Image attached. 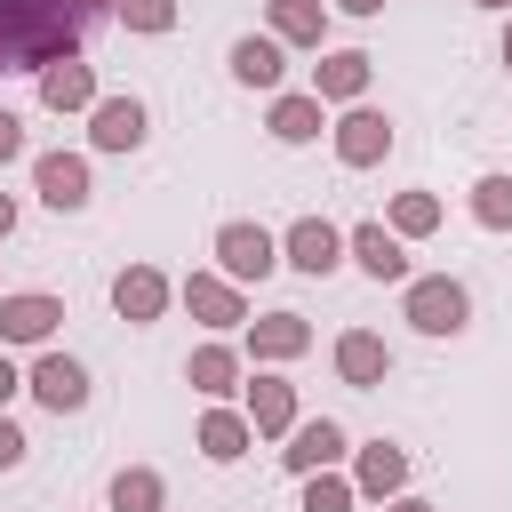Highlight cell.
Instances as JSON below:
<instances>
[{
    "instance_id": "6da1fadb",
    "label": "cell",
    "mask_w": 512,
    "mask_h": 512,
    "mask_svg": "<svg viewBox=\"0 0 512 512\" xmlns=\"http://www.w3.org/2000/svg\"><path fill=\"white\" fill-rule=\"evenodd\" d=\"M96 8L104 0H0V72H16V64L40 72V64L72 56Z\"/></svg>"
},
{
    "instance_id": "7a4b0ae2",
    "label": "cell",
    "mask_w": 512,
    "mask_h": 512,
    "mask_svg": "<svg viewBox=\"0 0 512 512\" xmlns=\"http://www.w3.org/2000/svg\"><path fill=\"white\" fill-rule=\"evenodd\" d=\"M464 312H472V296H464V280H408V320L424 328V336H456L464 328Z\"/></svg>"
},
{
    "instance_id": "3957f363",
    "label": "cell",
    "mask_w": 512,
    "mask_h": 512,
    "mask_svg": "<svg viewBox=\"0 0 512 512\" xmlns=\"http://www.w3.org/2000/svg\"><path fill=\"white\" fill-rule=\"evenodd\" d=\"M328 136H336V160H344V168H376V160L392 152V120H384L376 104H352Z\"/></svg>"
},
{
    "instance_id": "277c9868",
    "label": "cell",
    "mask_w": 512,
    "mask_h": 512,
    "mask_svg": "<svg viewBox=\"0 0 512 512\" xmlns=\"http://www.w3.org/2000/svg\"><path fill=\"white\" fill-rule=\"evenodd\" d=\"M216 264H224V280H264L280 264V240L264 224H224L216 232Z\"/></svg>"
},
{
    "instance_id": "5b68a950",
    "label": "cell",
    "mask_w": 512,
    "mask_h": 512,
    "mask_svg": "<svg viewBox=\"0 0 512 512\" xmlns=\"http://www.w3.org/2000/svg\"><path fill=\"white\" fill-rule=\"evenodd\" d=\"M280 256H288L296 272H312V280H328V272L344 264V232H336L328 216H304V224H288V240H280Z\"/></svg>"
},
{
    "instance_id": "8992f818",
    "label": "cell",
    "mask_w": 512,
    "mask_h": 512,
    "mask_svg": "<svg viewBox=\"0 0 512 512\" xmlns=\"http://www.w3.org/2000/svg\"><path fill=\"white\" fill-rule=\"evenodd\" d=\"M88 144L96 152H136L144 144V104L136 96H96L88 104Z\"/></svg>"
},
{
    "instance_id": "52a82bcc",
    "label": "cell",
    "mask_w": 512,
    "mask_h": 512,
    "mask_svg": "<svg viewBox=\"0 0 512 512\" xmlns=\"http://www.w3.org/2000/svg\"><path fill=\"white\" fill-rule=\"evenodd\" d=\"M32 184H40V200H48L56 216L88 208V160H80V152H40V160H32Z\"/></svg>"
},
{
    "instance_id": "ba28073f",
    "label": "cell",
    "mask_w": 512,
    "mask_h": 512,
    "mask_svg": "<svg viewBox=\"0 0 512 512\" xmlns=\"http://www.w3.org/2000/svg\"><path fill=\"white\" fill-rule=\"evenodd\" d=\"M32 400L56 408V416H72V408L88 400V368H80L72 352H40V360H32Z\"/></svg>"
},
{
    "instance_id": "9c48e42d",
    "label": "cell",
    "mask_w": 512,
    "mask_h": 512,
    "mask_svg": "<svg viewBox=\"0 0 512 512\" xmlns=\"http://www.w3.org/2000/svg\"><path fill=\"white\" fill-rule=\"evenodd\" d=\"M184 304H192V320H208V328H240V320H248L240 280H224V272H192V280H184Z\"/></svg>"
},
{
    "instance_id": "30bf717a",
    "label": "cell",
    "mask_w": 512,
    "mask_h": 512,
    "mask_svg": "<svg viewBox=\"0 0 512 512\" xmlns=\"http://www.w3.org/2000/svg\"><path fill=\"white\" fill-rule=\"evenodd\" d=\"M64 320L56 296H0V344H48Z\"/></svg>"
},
{
    "instance_id": "8fae6325",
    "label": "cell",
    "mask_w": 512,
    "mask_h": 512,
    "mask_svg": "<svg viewBox=\"0 0 512 512\" xmlns=\"http://www.w3.org/2000/svg\"><path fill=\"white\" fill-rule=\"evenodd\" d=\"M368 72H376V56H360V48H336V56H320V72H312V96H320V104H360Z\"/></svg>"
},
{
    "instance_id": "7c38bea8",
    "label": "cell",
    "mask_w": 512,
    "mask_h": 512,
    "mask_svg": "<svg viewBox=\"0 0 512 512\" xmlns=\"http://www.w3.org/2000/svg\"><path fill=\"white\" fill-rule=\"evenodd\" d=\"M40 104H48V112H88V104H96V72H88L80 56L40 64Z\"/></svg>"
},
{
    "instance_id": "4fadbf2b",
    "label": "cell",
    "mask_w": 512,
    "mask_h": 512,
    "mask_svg": "<svg viewBox=\"0 0 512 512\" xmlns=\"http://www.w3.org/2000/svg\"><path fill=\"white\" fill-rule=\"evenodd\" d=\"M112 304H120V320H160L168 312V272H152V264H128L120 280H112Z\"/></svg>"
},
{
    "instance_id": "5bb4252c",
    "label": "cell",
    "mask_w": 512,
    "mask_h": 512,
    "mask_svg": "<svg viewBox=\"0 0 512 512\" xmlns=\"http://www.w3.org/2000/svg\"><path fill=\"white\" fill-rule=\"evenodd\" d=\"M344 248L360 256V272H368V280H408V248H400V232H392V224H360Z\"/></svg>"
},
{
    "instance_id": "9a60e30c",
    "label": "cell",
    "mask_w": 512,
    "mask_h": 512,
    "mask_svg": "<svg viewBox=\"0 0 512 512\" xmlns=\"http://www.w3.org/2000/svg\"><path fill=\"white\" fill-rule=\"evenodd\" d=\"M248 432H296V384L288 376H256L248 384Z\"/></svg>"
},
{
    "instance_id": "2e32d148",
    "label": "cell",
    "mask_w": 512,
    "mask_h": 512,
    "mask_svg": "<svg viewBox=\"0 0 512 512\" xmlns=\"http://www.w3.org/2000/svg\"><path fill=\"white\" fill-rule=\"evenodd\" d=\"M280 456H288V472L304 480V472H320V464H336V456H344V424L312 416V424H296V432H288V448H280Z\"/></svg>"
},
{
    "instance_id": "e0dca14e",
    "label": "cell",
    "mask_w": 512,
    "mask_h": 512,
    "mask_svg": "<svg viewBox=\"0 0 512 512\" xmlns=\"http://www.w3.org/2000/svg\"><path fill=\"white\" fill-rule=\"evenodd\" d=\"M280 72H288V56H280V40H272V32L232 40V80H240V88H280Z\"/></svg>"
},
{
    "instance_id": "ac0fdd59",
    "label": "cell",
    "mask_w": 512,
    "mask_h": 512,
    "mask_svg": "<svg viewBox=\"0 0 512 512\" xmlns=\"http://www.w3.org/2000/svg\"><path fill=\"white\" fill-rule=\"evenodd\" d=\"M384 368H392V352H384V336H368V328H352V336H336V376L344 384H384Z\"/></svg>"
},
{
    "instance_id": "d6986e66",
    "label": "cell",
    "mask_w": 512,
    "mask_h": 512,
    "mask_svg": "<svg viewBox=\"0 0 512 512\" xmlns=\"http://www.w3.org/2000/svg\"><path fill=\"white\" fill-rule=\"evenodd\" d=\"M352 488H360V496H376V504H384V496H400V488H408V456H400L392 440H368V448H360Z\"/></svg>"
},
{
    "instance_id": "ffe728a7",
    "label": "cell",
    "mask_w": 512,
    "mask_h": 512,
    "mask_svg": "<svg viewBox=\"0 0 512 512\" xmlns=\"http://www.w3.org/2000/svg\"><path fill=\"white\" fill-rule=\"evenodd\" d=\"M248 344H256V360H296L312 344V328H304V312H264L248 328Z\"/></svg>"
},
{
    "instance_id": "44dd1931",
    "label": "cell",
    "mask_w": 512,
    "mask_h": 512,
    "mask_svg": "<svg viewBox=\"0 0 512 512\" xmlns=\"http://www.w3.org/2000/svg\"><path fill=\"white\" fill-rule=\"evenodd\" d=\"M320 32H328L320 0H272V40L280 48H320Z\"/></svg>"
},
{
    "instance_id": "7402d4cb",
    "label": "cell",
    "mask_w": 512,
    "mask_h": 512,
    "mask_svg": "<svg viewBox=\"0 0 512 512\" xmlns=\"http://www.w3.org/2000/svg\"><path fill=\"white\" fill-rule=\"evenodd\" d=\"M320 128H328V120H320V96H312V88H304V96H272V136H280V144H312Z\"/></svg>"
},
{
    "instance_id": "603a6c76",
    "label": "cell",
    "mask_w": 512,
    "mask_h": 512,
    "mask_svg": "<svg viewBox=\"0 0 512 512\" xmlns=\"http://www.w3.org/2000/svg\"><path fill=\"white\" fill-rule=\"evenodd\" d=\"M248 416H232V408H208L200 416V456H216V464H232V456H248Z\"/></svg>"
},
{
    "instance_id": "cb8c5ba5",
    "label": "cell",
    "mask_w": 512,
    "mask_h": 512,
    "mask_svg": "<svg viewBox=\"0 0 512 512\" xmlns=\"http://www.w3.org/2000/svg\"><path fill=\"white\" fill-rule=\"evenodd\" d=\"M184 376L216 400V392H232V384H240V352H232V344H200V352L184 360Z\"/></svg>"
},
{
    "instance_id": "d4e9b609",
    "label": "cell",
    "mask_w": 512,
    "mask_h": 512,
    "mask_svg": "<svg viewBox=\"0 0 512 512\" xmlns=\"http://www.w3.org/2000/svg\"><path fill=\"white\" fill-rule=\"evenodd\" d=\"M160 496H168V488H160L152 464H128V472L112 480V512H160Z\"/></svg>"
},
{
    "instance_id": "484cf974",
    "label": "cell",
    "mask_w": 512,
    "mask_h": 512,
    "mask_svg": "<svg viewBox=\"0 0 512 512\" xmlns=\"http://www.w3.org/2000/svg\"><path fill=\"white\" fill-rule=\"evenodd\" d=\"M384 224H392V232H400V240H424V232H432V224H440V200H432V192H400V200H392V216H384Z\"/></svg>"
},
{
    "instance_id": "4316f807",
    "label": "cell",
    "mask_w": 512,
    "mask_h": 512,
    "mask_svg": "<svg viewBox=\"0 0 512 512\" xmlns=\"http://www.w3.org/2000/svg\"><path fill=\"white\" fill-rule=\"evenodd\" d=\"M472 216H480L488 232H512V176H480V184H472Z\"/></svg>"
},
{
    "instance_id": "83f0119b",
    "label": "cell",
    "mask_w": 512,
    "mask_h": 512,
    "mask_svg": "<svg viewBox=\"0 0 512 512\" xmlns=\"http://www.w3.org/2000/svg\"><path fill=\"white\" fill-rule=\"evenodd\" d=\"M304 512H352V480H336L328 464L304 472Z\"/></svg>"
},
{
    "instance_id": "f1b7e54d",
    "label": "cell",
    "mask_w": 512,
    "mask_h": 512,
    "mask_svg": "<svg viewBox=\"0 0 512 512\" xmlns=\"http://www.w3.org/2000/svg\"><path fill=\"white\" fill-rule=\"evenodd\" d=\"M112 16H120L128 32H168V24H176V0H112Z\"/></svg>"
},
{
    "instance_id": "f546056e",
    "label": "cell",
    "mask_w": 512,
    "mask_h": 512,
    "mask_svg": "<svg viewBox=\"0 0 512 512\" xmlns=\"http://www.w3.org/2000/svg\"><path fill=\"white\" fill-rule=\"evenodd\" d=\"M16 464H24V432L0 416V472H16Z\"/></svg>"
},
{
    "instance_id": "4dcf8cb0",
    "label": "cell",
    "mask_w": 512,
    "mask_h": 512,
    "mask_svg": "<svg viewBox=\"0 0 512 512\" xmlns=\"http://www.w3.org/2000/svg\"><path fill=\"white\" fill-rule=\"evenodd\" d=\"M16 152H24V120H16V112H0V168H8Z\"/></svg>"
},
{
    "instance_id": "1f68e13d",
    "label": "cell",
    "mask_w": 512,
    "mask_h": 512,
    "mask_svg": "<svg viewBox=\"0 0 512 512\" xmlns=\"http://www.w3.org/2000/svg\"><path fill=\"white\" fill-rule=\"evenodd\" d=\"M384 512H432L424 496H384Z\"/></svg>"
},
{
    "instance_id": "d6a6232c",
    "label": "cell",
    "mask_w": 512,
    "mask_h": 512,
    "mask_svg": "<svg viewBox=\"0 0 512 512\" xmlns=\"http://www.w3.org/2000/svg\"><path fill=\"white\" fill-rule=\"evenodd\" d=\"M16 384H24V376H16V360H8V352H0V400H8V392H16Z\"/></svg>"
},
{
    "instance_id": "836d02e7",
    "label": "cell",
    "mask_w": 512,
    "mask_h": 512,
    "mask_svg": "<svg viewBox=\"0 0 512 512\" xmlns=\"http://www.w3.org/2000/svg\"><path fill=\"white\" fill-rule=\"evenodd\" d=\"M336 8H344V16H376L384 0H336Z\"/></svg>"
},
{
    "instance_id": "e575fe53",
    "label": "cell",
    "mask_w": 512,
    "mask_h": 512,
    "mask_svg": "<svg viewBox=\"0 0 512 512\" xmlns=\"http://www.w3.org/2000/svg\"><path fill=\"white\" fill-rule=\"evenodd\" d=\"M8 232H16V200L0 192V240H8Z\"/></svg>"
},
{
    "instance_id": "d590c367",
    "label": "cell",
    "mask_w": 512,
    "mask_h": 512,
    "mask_svg": "<svg viewBox=\"0 0 512 512\" xmlns=\"http://www.w3.org/2000/svg\"><path fill=\"white\" fill-rule=\"evenodd\" d=\"M504 64H512V16H504Z\"/></svg>"
},
{
    "instance_id": "8d00e7d4",
    "label": "cell",
    "mask_w": 512,
    "mask_h": 512,
    "mask_svg": "<svg viewBox=\"0 0 512 512\" xmlns=\"http://www.w3.org/2000/svg\"><path fill=\"white\" fill-rule=\"evenodd\" d=\"M480 8H504V16H512V0H480Z\"/></svg>"
}]
</instances>
